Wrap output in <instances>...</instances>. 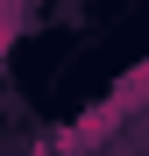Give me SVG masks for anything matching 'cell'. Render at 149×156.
Here are the masks:
<instances>
[{"instance_id": "6da1fadb", "label": "cell", "mask_w": 149, "mask_h": 156, "mask_svg": "<svg viewBox=\"0 0 149 156\" xmlns=\"http://www.w3.org/2000/svg\"><path fill=\"white\" fill-rule=\"evenodd\" d=\"M7 36H14V21H0V57H7Z\"/></svg>"}]
</instances>
